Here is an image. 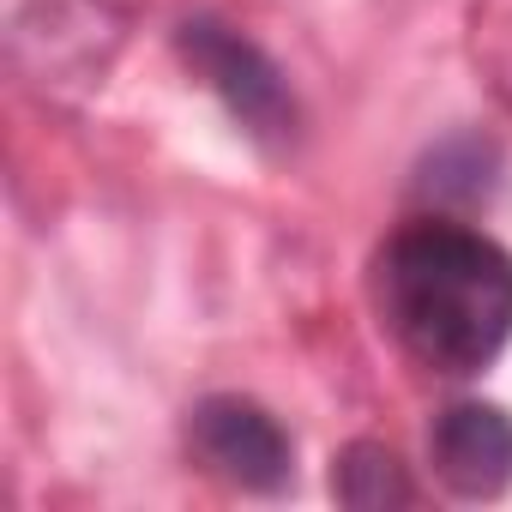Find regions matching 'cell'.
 <instances>
[{
	"label": "cell",
	"mask_w": 512,
	"mask_h": 512,
	"mask_svg": "<svg viewBox=\"0 0 512 512\" xmlns=\"http://www.w3.org/2000/svg\"><path fill=\"white\" fill-rule=\"evenodd\" d=\"M181 55L205 73V85L229 103V115L253 139H284V133H296V97H290L284 73L260 49H253L247 37H235L217 19H193L181 31Z\"/></svg>",
	"instance_id": "3"
},
{
	"label": "cell",
	"mask_w": 512,
	"mask_h": 512,
	"mask_svg": "<svg viewBox=\"0 0 512 512\" xmlns=\"http://www.w3.org/2000/svg\"><path fill=\"white\" fill-rule=\"evenodd\" d=\"M374 296L422 368L464 380L512 338V253L452 217H416L380 247Z\"/></svg>",
	"instance_id": "1"
},
{
	"label": "cell",
	"mask_w": 512,
	"mask_h": 512,
	"mask_svg": "<svg viewBox=\"0 0 512 512\" xmlns=\"http://www.w3.org/2000/svg\"><path fill=\"white\" fill-rule=\"evenodd\" d=\"M332 494H338L344 506H356V512H386V506H410V500H416V488H410L398 452H386L380 440H356V446L338 452V464H332Z\"/></svg>",
	"instance_id": "5"
},
{
	"label": "cell",
	"mask_w": 512,
	"mask_h": 512,
	"mask_svg": "<svg viewBox=\"0 0 512 512\" xmlns=\"http://www.w3.org/2000/svg\"><path fill=\"white\" fill-rule=\"evenodd\" d=\"M187 446L211 476H223L229 488H247V494H278L296 476V446H290L284 422L272 410H260L253 398L223 392V398L193 404Z\"/></svg>",
	"instance_id": "2"
},
{
	"label": "cell",
	"mask_w": 512,
	"mask_h": 512,
	"mask_svg": "<svg viewBox=\"0 0 512 512\" xmlns=\"http://www.w3.org/2000/svg\"><path fill=\"white\" fill-rule=\"evenodd\" d=\"M434 476L464 500H494L512 482V416L482 398H458L428 428Z\"/></svg>",
	"instance_id": "4"
}]
</instances>
